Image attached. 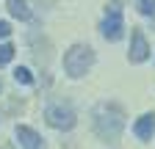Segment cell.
Masks as SVG:
<instances>
[{"instance_id": "1", "label": "cell", "mask_w": 155, "mask_h": 149, "mask_svg": "<svg viewBox=\"0 0 155 149\" xmlns=\"http://www.w3.org/2000/svg\"><path fill=\"white\" fill-rule=\"evenodd\" d=\"M91 127L100 141L116 146V141H119L122 130H125V110L122 105L116 102H97L94 110H91Z\"/></svg>"}, {"instance_id": "2", "label": "cell", "mask_w": 155, "mask_h": 149, "mask_svg": "<svg viewBox=\"0 0 155 149\" xmlns=\"http://www.w3.org/2000/svg\"><path fill=\"white\" fill-rule=\"evenodd\" d=\"M94 50L89 44H72L64 52V72L69 78H83V74L94 66Z\"/></svg>"}, {"instance_id": "3", "label": "cell", "mask_w": 155, "mask_h": 149, "mask_svg": "<svg viewBox=\"0 0 155 149\" xmlns=\"http://www.w3.org/2000/svg\"><path fill=\"white\" fill-rule=\"evenodd\" d=\"M100 30H103V36L108 42H119L125 36V20H122V3H119V0H111V3H108L105 20H103Z\"/></svg>"}, {"instance_id": "4", "label": "cell", "mask_w": 155, "mask_h": 149, "mask_svg": "<svg viewBox=\"0 0 155 149\" xmlns=\"http://www.w3.org/2000/svg\"><path fill=\"white\" fill-rule=\"evenodd\" d=\"M45 119H47V124L53 127V130H72L75 124H78V116H75V110L69 108V105H47V110H45Z\"/></svg>"}, {"instance_id": "5", "label": "cell", "mask_w": 155, "mask_h": 149, "mask_svg": "<svg viewBox=\"0 0 155 149\" xmlns=\"http://www.w3.org/2000/svg\"><path fill=\"white\" fill-rule=\"evenodd\" d=\"M150 58V42L141 28H133L130 30V50H127V61L130 64H144Z\"/></svg>"}, {"instance_id": "6", "label": "cell", "mask_w": 155, "mask_h": 149, "mask_svg": "<svg viewBox=\"0 0 155 149\" xmlns=\"http://www.w3.org/2000/svg\"><path fill=\"white\" fill-rule=\"evenodd\" d=\"M14 135H17V141H19V144H22V149H45V138L39 135L36 130L25 127V124H17Z\"/></svg>"}, {"instance_id": "7", "label": "cell", "mask_w": 155, "mask_h": 149, "mask_svg": "<svg viewBox=\"0 0 155 149\" xmlns=\"http://www.w3.org/2000/svg\"><path fill=\"white\" fill-rule=\"evenodd\" d=\"M133 133H136V138H139V141H152V135H155V113L139 116V119H136V124H133Z\"/></svg>"}, {"instance_id": "8", "label": "cell", "mask_w": 155, "mask_h": 149, "mask_svg": "<svg viewBox=\"0 0 155 149\" xmlns=\"http://www.w3.org/2000/svg\"><path fill=\"white\" fill-rule=\"evenodd\" d=\"M6 8H8V14L14 17V20H19V22H28L31 17H33V11H31V6L25 3V0H6Z\"/></svg>"}, {"instance_id": "9", "label": "cell", "mask_w": 155, "mask_h": 149, "mask_svg": "<svg viewBox=\"0 0 155 149\" xmlns=\"http://www.w3.org/2000/svg\"><path fill=\"white\" fill-rule=\"evenodd\" d=\"M14 80L22 83V86H31V83H33V74H31V69H25V66H17V69H14Z\"/></svg>"}, {"instance_id": "10", "label": "cell", "mask_w": 155, "mask_h": 149, "mask_svg": "<svg viewBox=\"0 0 155 149\" xmlns=\"http://www.w3.org/2000/svg\"><path fill=\"white\" fill-rule=\"evenodd\" d=\"M14 44H0V66H6V64H11V58H14Z\"/></svg>"}, {"instance_id": "11", "label": "cell", "mask_w": 155, "mask_h": 149, "mask_svg": "<svg viewBox=\"0 0 155 149\" xmlns=\"http://www.w3.org/2000/svg\"><path fill=\"white\" fill-rule=\"evenodd\" d=\"M139 14L141 17H155V0H139Z\"/></svg>"}, {"instance_id": "12", "label": "cell", "mask_w": 155, "mask_h": 149, "mask_svg": "<svg viewBox=\"0 0 155 149\" xmlns=\"http://www.w3.org/2000/svg\"><path fill=\"white\" fill-rule=\"evenodd\" d=\"M6 36H11V25L6 20H0V39H6Z\"/></svg>"}, {"instance_id": "13", "label": "cell", "mask_w": 155, "mask_h": 149, "mask_svg": "<svg viewBox=\"0 0 155 149\" xmlns=\"http://www.w3.org/2000/svg\"><path fill=\"white\" fill-rule=\"evenodd\" d=\"M0 149H14V144H3V146H0Z\"/></svg>"}, {"instance_id": "14", "label": "cell", "mask_w": 155, "mask_h": 149, "mask_svg": "<svg viewBox=\"0 0 155 149\" xmlns=\"http://www.w3.org/2000/svg\"><path fill=\"white\" fill-rule=\"evenodd\" d=\"M0 91H3V83H0Z\"/></svg>"}]
</instances>
